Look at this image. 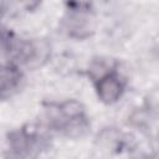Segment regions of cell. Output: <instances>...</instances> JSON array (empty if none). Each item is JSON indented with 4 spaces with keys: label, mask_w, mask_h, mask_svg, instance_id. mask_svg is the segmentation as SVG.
<instances>
[{
    "label": "cell",
    "mask_w": 159,
    "mask_h": 159,
    "mask_svg": "<svg viewBox=\"0 0 159 159\" xmlns=\"http://www.w3.org/2000/svg\"><path fill=\"white\" fill-rule=\"evenodd\" d=\"M53 114L51 116V124L57 130H63L67 133L77 132L86 129L87 119L84 117L83 109L76 102H66L58 104L52 109Z\"/></svg>",
    "instance_id": "obj_1"
},
{
    "label": "cell",
    "mask_w": 159,
    "mask_h": 159,
    "mask_svg": "<svg viewBox=\"0 0 159 159\" xmlns=\"http://www.w3.org/2000/svg\"><path fill=\"white\" fill-rule=\"evenodd\" d=\"M123 89V81L116 72H108L107 75L99 77L97 81L98 97L106 103L116 102L122 96Z\"/></svg>",
    "instance_id": "obj_2"
},
{
    "label": "cell",
    "mask_w": 159,
    "mask_h": 159,
    "mask_svg": "<svg viewBox=\"0 0 159 159\" xmlns=\"http://www.w3.org/2000/svg\"><path fill=\"white\" fill-rule=\"evenodd\" d=\"M21 73L11 65L0 66V99L9 96L20 83Z\"/></svg>",
    "instance_id": "obj_3"
},
{
    "label": "cell",
    "mask_w": 159,
    "mask_h": 159,
    "mask_svg": "<svg viewBox=\"0 0 159 159\" xmlns=\"http://www.w3.org/2000/svg\"><path fill=\"white\" fill-rule=\"evenodd\" d=\"M145 159H154V158H145Z\"/></svg>",
    "instance_id": "obj_4"
}]
</instances>
